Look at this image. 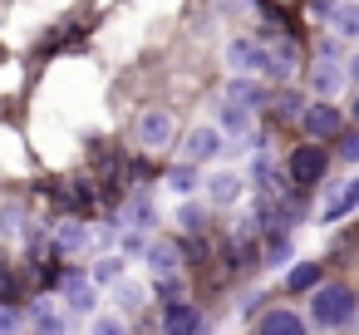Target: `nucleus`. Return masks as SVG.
<instances>
[{"label": "nucleus", "mask_w": 359, "mask_h": 335, "mask_svg": "<svg viewBox=\"0 0 359 335\" xmlns=\"http://www.w3.org/2000/svg\"><path fill=\"white\" fill-rule=\"evenodd\" d=\"M354 315H359V296H354V286H344V281H320V286L310 291V310H305V320H310L315 330H344Z\"/></svg>", "instance_id": "f257e3e1"}, {"label": "nucleus", "mask_w": 359, "mask_h": 335, "mask_svg": "<svg viewBox=\"0 0 359 335\" xmlns=\"http://www.w3.org/2000/svg\"><path fill=\"white\" fill-rule=\"evenodd\" d=\"M133 143L143 148V153H168V148H177V119H172V109H143L138 119H133Z\"/></svg>", "instance_id": "f03ea898"}, {"label": "nucleus", "mask_w": 359, "mask_h": 335, "mask_svg": "<svg viewBox=\"0 0 359 335\" xmlns=\"http://www.w3.org/2000/svg\"><path fill=\"white\" fill-rule=\"evenodd\" d=\"M295 124H300V133H305L310 143H334V138L344 133V114H339L334 99H310Z\"/></svg>", "instance_id": "7ed1b4c3"}, {"label": "nucleus", "mask_w": 359, "mask_h": 335, "mask_svg": "<svg viewBox=\"0 0 359 335\" xmlns=\"http://www.w3.org/2000/svg\"><path fill=\"white\" fill-rule=\"evenodd\" d=\"M222 153H226V133H222L217 124H192V129L177 138V158H182V163L207 168V163H217Z\"/></svg>", "instance_id": "20e7f679"}, {"label": "nucleus", "mask_w": 359, "mask_h": 335, "mask_svg": "<svg viewBox=\"0 0 359 335\" xmlns=\"http://www.w3.org/2000/svg\"><path fill=\"white\" fill-rule=\"evenodd\" d=\"M222 60H226V74H266V40L231 35L226 50H222Z\"/></svg>", "instance_id": "39448f33"}, {"label": "nucleus", "mask_w": 359, "mask_h": 335, "mask_svg": "<svg viewBox=\"0 0 359 335\" xmlns=\"http://www.w3.org/2000/svg\"><path fill=\"white\" fill-rule=\"evenodd\" d=\"M300 74V45L290 40V35H276V40H266V84H290Z\"/></svg>", "instance_id": "423d86ee"}, {"label": "nucleus", "mask_w": 359, "mask_h": 335, "mask_svg": "<svg viewBox=\"0 0 359 335\" xmlns=\"http://www.w3.org/2000/svg\"><path fill=\"white\" fill-rule=\"evenodd\" d=\"M246 173L241 168H217V173H207L202 178V197L212 202V207H236L241 197H246Z\"/></svg>", "instance_id": "0eeeda50"}, {"label": "nucleus", "mask_w": 359, "mask_h": 335, "mask_svg": "<svg viewBox=\"0 0 359 335\" xmlns=\"http://www.w3.org/2000/svg\"><path fill=\"white\" fill-rule=\"evenodd\" d=\"M202 325H207V320H202L197 301H187V296L163 301V310H158V335H197Z\"/></svg>", "instance_id": "6e6552de"}, {"label": "nucleus", "mask_w": 359, "mask_h": 335, "mask_svg": "<svg viewBox=\"0 0 359 335\" xmlns=\"http://www.w3.org/2000/svg\"><path fill=\"white\" fill-rule=\"evenodd\" d=\"M325 168H330V158H325V148H320V143H300V148L290 153V163H285V173H290V183H295V188H320Z\"/></svg>", "instance_id": "1a4fd4ad"}, {"label": "nucleus", "mask_w": 359, "mask_h": 335, "mask_svg": "<svg viewBox=\"0 0 359 335\" xmlns=\"http://www.w3.org/2000/svg\"><path fill=\"white\" fill-rule=\"evenodd\" d=\"M60 306L69 310V320H74V315H84V320H89V315H99V286L89 281V271H84V276H79V271H69V276H65Z\"/></svg>", "instance_id": "9d476101"}, {"label": "nucleus", "mask_w": 359, "mask_h": 335, "mask_svg": "<svg viewBox=\"0 0 359 335\" xmlns=\"http://www.w3.org/2000/svg\"><path fill=\"white\" fill-rule=\"evenodd\" d=\"M339 89H344V60L315 55V65L305 70V94H310V99H334Z\"/></svg>", "instance_id": "9b49d317"}, {"label": "nucleus", "mask_w": 359, "mask_h": 335, "mask_svg": "<svg viewBox=\"0 0 359 335\" xmlns=\"http://www.w3.org/2000/svg\"><path fill=\"white\" fill-rule=\"evenodd\" d=\"M182 247L177 242H168V237H153L148 247H143V266L153 271V276H172V271H182Z\"/></svg>", "instance_id": "f8f14e48"}, {"label": "nucleus", "mask_w": 359, "mask_h": 335, "mask_svg": "<svg viewBox=\"0 0 359 335\" xmlns=\"http://www.w3.org/2000/svg\"><path fill=\"white\" fill-rule=\"evenodd\" d=\"M256 335H310V320L290 306H271L261 320H256Z\"/></svg>", "instance_id": "ddd939ff"}, {"label": "nucleus", "mask_w": 359, "mask_h": 335, "mask_svg": "<svg viewBox=\"0 0 359 335\" xmlns=\"http://www.w3.org/2000/svg\"><path fill=\"white\" fill-rule=\"evenodd\" d=\"M325 25H330V35H334V40L354 45V40H359V0H330Z\"/></svg>", "instance_id": "4468645a"}, {"label": "nucleus", "mask_w": 359, "mask_h": 335, "mask_svg": "<svg viewBox=\"0 0 359 335\" xmlns=\"http://www.w3.org/2000/svg\"><path fill=\"white\" fill-rule=\"evenodd\" d=\"M222 99H226V104H241V109H261L266 79H261V74H231L226 89H222Z\"/></svg>", "instance_id": "2eb2a0df"}, {"label": "nucleus", "mask_w": 359, "mask_h": 335, "mask_svg": "<svg viewBox=\"0 0 359 335\" xmlns=\"http://www.w3.org/2000/svg\"><path fill=\"white\" fill-rule=\"evenodd\" d=\"M148 296H153V291H148L143 281H133V276H118V281L109 286V301H114V310H118V315L143 310V306H148Z\"/></svg>", "instance_id": "dca6fc26"}, {"label": "nucleus", "mask_w": 359, "mask_h": 335, "mask_svg": "<svg viewBox=\"0 0 359 335\" xmlns=\"http://www.w3.org/2000/svg\"><path fill=\"white\" fill-rule=\"evenodd\" d=\"M25 315H30V330H35V335H69V310L55 306V301H40V306H30Z\"/></svg>", "instance_id": "f3484780"}, {"label": "nucleus", "mask_w": 359, "mask_h": 335, "mask_svg": "<svg viewBox=\"0 0 359 335\" xmlns=\"http://www.w3.org/2000/svg\"><path fill=\"white\" fill-rule=\"evenodd\" d=\"M172 222H177L182 232H207V222H212V202H207V197L197 202V192H192V197H182V202H177Z\"/></svg>", "instance_id": "a211bd4d"}, {"label": "nucleus", "mask_w": 359, "mask_h": 335, "mask_svg": "<svg viewBox=\"0 0 359 335\" xmlns=\"http://www.w3.org/2000/svg\"><path fill=\"white\" fill-rule=\"evenodd\" d=\"M118 276H128V261H123V251H104V256H94V266H89V281H94L99 291H109Z\"/></svg>", "instance_id": "6ab92c4d"}, {"label": "nucleus", "mask_w": 359, "mask_h": 335, "mask_svg": "<svg viewBox=\"0 0 359 335\" xmlns=\"http://www.w3.org/2000/svg\"><path fill=\"white\" fill-rule=\"evenodd\" d=\"M320 281H325V266H320V261H290V266H285V291H295V296L315 291Z\"/></svg>", "instance_id": "aec40b11"}, {"label": "nucleus", "mask_w": 359, "mask_h": 335, "mask_svg": "<svg viewBox=\"0 0 359 335\" xmlns=\"http://www.w3.org/2000/svg\"><path fill=\"white\" fill-rule=\"evenodd\" d=\"M197 188H202V168H197V163H182V158H177V163L168 168V192H177V197H192Z\"/></svg>", "instance_id": "412c9836"}, {"label": "nucleus", "mask_w": 359, "mask_h": 335, "mask_svg": "<svg viewBox=\"0 0 359 335\" xmlns=\"http://www.w3.org/2000/svg\"><path fill=\"white\" fill-rule=\"evenodd\" d=\"M305 104H310V94H300V89H290V84H276V99H271L276 119H300Z\"/></svg>", "instance_id": "4be33fe9"}, {"label": "nucleus", "mask_w": 359, "mask_h": 335, "mask_svg": "<svg viewBox=\"0 0 359 335\" xmlns=\"http://www.w3.org/2000/svg\"><path fill=\"white\" fill-rule=\"evenodd\" d=\"M118 227H138V232H143V227H153V197H148V192H138V197L123 207Z\"/></svg>", "instance_id": "5701e85b"}, {"label": "nucleus", "mask_w": 359, "mask_h": 335, "mask_svg": "<svg viewBox=\"0 0 359 335\" xmlns=\"http://www.w3.org/2000/svg\"><path fill=\"white\" fill-rule=\"evenodd\" d=\"M354 207H359V178H354V183H349V188H344L334 202H325L320 222H339V217H344V212H354Z\"/></svg>", "instance_id": "b1692460"}, {"label": "nucleus", "mask_w": 359, "mask_h": 335, "mask_svg": "<svg viewBox=\"0 0 359 335\" xmlns=\"http://www.w3.org/2000/svg\"><path fill=\"white\" fill-rule=\"evenodd\" d=\"M55 242H60L65 256H69V251H84V247H89V227H84V222H60V237H55Z\"/></svg>", "instance_id": "393cba45"}, {"label": "nucleus", "mask_w": 359, "mask_h": 335, "mask_svg": "<svg viewBox=\"0 0 359 335\" xmlns=\"http://www.w3.org/2000/svg\"><path fill=\"white\" fill-rule=\"evenodd\" d=\"M89 335H128V315L99 310V315H89Z\"/></svg>", "instance_id": "a878e982"}, {"label": "nucleus", "mask_w": 359, "mask_h": 335, "mask_svg": "<svg viewBox=\"0 0 359 335\" xmlns=\"http://www.w3.org/2000/svg\"><path fill=\"white\" fill-rule=\"evenodd\" d=\"M266 261H271V266H280V271H285V266L295 261V247H290V232H280V237H271V247H266Z\"/></svg>", "instance_id": "bb28decb"}, {"label": "nucleus", "mask_w": 359, "mask_h": 335, "mask_svg": "<svg viewBox=\"0 0 359 335\" xmlns=\"http://www.w3.org/2000/svg\"><path fill=\"white\" fill-rule=\"evenodd\" d=\"M182 291H187L182 271H172V276H153V296H158V301H177Z\"/></svg>", "instance_id": "cd10ccee"}, {"label": "nucleus", "mask_w": 359, "mask_h": 335, "mask_svg": "<svg viewBox=\"0 0 359 335\" xmlns=\"http://www.w3.org/2000/svg\"><path fill=\"white\" fill-rule=\"evenodd\" d=\"M334 143H339V148H334V153H339V163L359 168V124H354V129H344V133H339Z\"/></svg>", "instance_id": "c85d7f7f"}, {"label": "nucleus", "mask_w": 359, "mask_h": 335, "mask_svg": "<svg viewBox=\"0 0 359 335\" xmlns=\"http://www.w3.org/2000/svg\"><path fill=\"white\" fill-rule=\"evenodd\" d=\"M25 325H30V315H25V310L0 306V335H25Z\"/></svg>", "instance_id": "c756f323"}, {"label": "nucleus", "mask_w": 359, "mask_h": 335, "mask_svg": "<svg viewBox=\"0 0 359 335\" xmlns=\"http://www.w3.org/2000/svg\"><path fill=\"white\" fill-rule=\"evenodd\" d=\"M20 232V207H6L0 212V237H15Z\"/></svg>", "instance_id": "7c9ffc66"}, {"label": "nucleus", "mask_w": 359, "mask_h": 335, "mask_svg": "<svg viewBox=\"0 0 359 335\" xmlns=\"http://www.w3.org/2000/svg\"><path fill=\"white\" fill-rule=\"evenodd\" d=\"M344 84H354V89H359V55H349V60H344Z\"/></svg>", "instance_id": "2f4dec72"}, {"label": "nucleus", "mask_w": 359, "mask_h": 335, "mask_svg": "<svg viewBox=\"0 0 359 335\" xmlns=\"http://www.w3.org/2000/svg\"><path fill=\"white\" fill-rule=\"evenodd\" d=\"M349 119L359 124V89H354V104H349Z\"/></svg>", "instance_id": "473e14b6"}]
</instances>
